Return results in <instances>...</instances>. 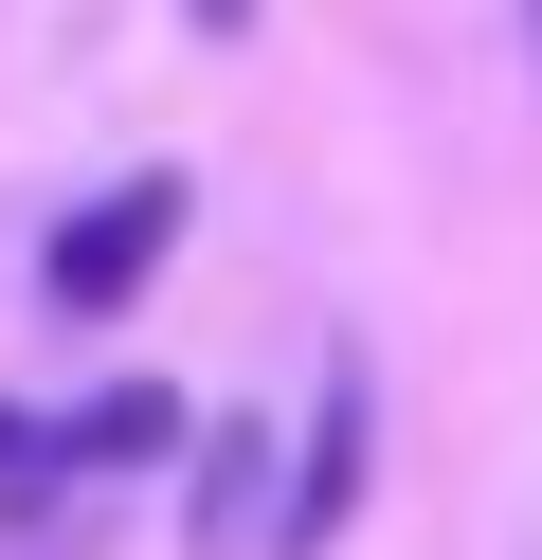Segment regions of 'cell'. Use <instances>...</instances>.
I'll use <instances>...</instances> for the list:
<instances>
[{
    "label": "cell",
    "instance_id": "obj_1",
    "mask_svg": "<svg viewBox=\"0 0 542 560\" xmlns=\"http://www.w3.org/2000/svg\"><path fill=\"white\" fill-rule=\"evenodd\" d=\"M181 218H199V199H181V163H127V182H91L55 218V254H36V290L72 307V326H108V307H145V271L181 254Z\"/></svg>",
    "mask_w": 542,
    "mask_h": 560
},
{
    "label": "cell",
    "instance_id": "obj_2",
    "mask_svg": "<svg viewBox=\"0 0 542 560\" xmlns=\"http://www.w3.org/2000/svg\"><path fill=\"white\" fill-rule=\"evenodd\" d=\"M361 452H380V380H361V362H325L308 434H289V506H272V560H325V542L361 524Z\"/></svg>",
    "mask_w": 542,
    "mask_h": 560
},
{
    "label": "cell",
    "instance_id": "obj_3",
    "mask_svg": "<svg viewBox=\"0 0 542 560\" xmlns=\"http://www.w3.org/2000/svg\"><path fill=\"white\" fill-rule=\"evenodd\" d=\"M272 506H289L272 416H199L181 434V560H272Z\"/></svg>",
    "mask_w": 542,
    "mask_h": 560
},
{
    "label": "cell",
    "instance_id": "obj_4",
    "mask_svg": "<svg viewBox=\"0 0 542 560\" xmlns=\"http://www.w3.org/2000/svg\"><path fill=\"white\" fill-rule=\"evenodd\" d=\"M181 434H199V416H181L163 380H108V398H72V416H55V470H163Z\"/></svg>",
    "mask_w": 542,
    "mask_h": 560
},
{
    "label": "cell",
    "instance_id": "obj_5",
    "mask_svg": "<svg viewBox=\"0 0 542 560\" xmlns=\"http://www.w3.org/2000/svg\"><path fill=\"white\" fill-rule=\"evenodd\" d=\"M19 470H55V434H36V416L0 398V488H19Z\"/></svg>",
    "mask_w": 542,
    "mask_h": 560
},
{
    "label": "cell",
    "instance_id": "obj_6",
    "mask_svg": "<svg viewBox=\"0 0 542 560\" xmlns=\"http://www.w3.org/2000/svg\"><path fill=\"white\" fill-rule=\"evenodd\" d=\"M235 19H253V0H199V37H235Z\"/></svg>",
    "mask_w": 542,
    "mask_h": 560
},
{
    "label": "cell",
    "instance_id": "obj_7",
    "mask_svg": "<svg viewBox=\"0 0 542 560\" xmlns=\"http://www.w3.org/2000/svg\"><path fill=\"white\" fill-rule=\"evenodd\" d=\"M524 55H542V0H524Z\"/></svg>",
    "mask_w": 542,
    "mask_h": 560
}]
</instances>
